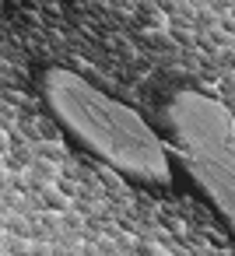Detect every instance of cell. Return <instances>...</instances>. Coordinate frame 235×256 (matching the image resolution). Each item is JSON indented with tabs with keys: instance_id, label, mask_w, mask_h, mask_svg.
Masks as SVG:
<instances>
[{
	"instance_id": "1",
	"label": "cell",
	"mask_w": 235,
	"mask_h": 256,
	"mask_svg": "<svg viewBox=\"0 0 235 256\" xmlns=\"http://www.w3.org/2000/svg\"><path fill=\"white\" fill-rule=\"evenodd\" d=\"M42 92L56 116L106 162L116 168L148 179V182H165L168 179V154L158 134L123 102L102 95L92 88L84 78L70 70H50L42 81Z\"/></svg>"
},
{
	"instance_id": "2",
	"label": "cell",
	"mask_w": 235,
	"mask_h": 256,
	"mask_svg": "<svg viewBox=\"0 0 235 256\" xmlns=\"http://www.w3.org/2000/svg\"><path fill=\"white\" fill-rule=\"evenodd\" d=\"M168 120L179 134L193 179L210 193L221 214L235 224V120L232 112L200 92H179L168 106Z\"/></svg>"
}]
</instances>
